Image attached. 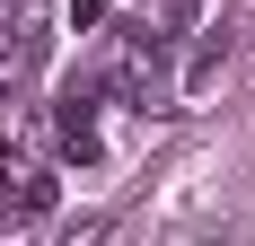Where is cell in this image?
<instances>
[{"mask_svg":"<svg viewBox=\"0 0 255 246\" xmlns=\"http://www.w3.org/2000/svg\"><path fill=\"white\" fill-rule=\"evenodd\" d=\"M53 123H62V149H71L79 167H97V158H106V141H97V106L79 97V88L62 97V115H53Z\"/></svg>","mask_w":255,"mask_h":246,"instance_id":"obj_1","label":"cell"},{"mask_svg":"<svg viewBox=\"0 0 255 246\" xmlns=\"http://www.w3.org/2000/svg\"><path fill=\"white\" fill-rule=\"evenodd\" d=\"M53 202H62V185H53V176H26V185H18V211H26V220H44Z\"/></svg>","mask_w":255,"mask_h":246,"instance_id":"obj_3","label":"cell"},{"mask_svg":"<svg viewBox=\"0 0 255 246\" xmlns=\"http://www.w3.org/2000/svg\"><path fill=\"white\" fill-rule=\"evenodd\" d=\"M97 18H106V0H71V35H88Z\"/></svg>","mask_w":255,"mask_h":246,"instance_id":"obj_4","label":"cell"},{"mask_svg":"<svg viewBox=\"0 0 255 246\" xmlns=\"http://www.w3.org/2000/svg\"><path fill=\"white\" fill-rule=\"evenodd\" d=\"M220 62H229V26H211L203 44H194V62H185V88H211V79H220Z\"/></svg>","mask_w":255,"mask_h":246,"instance_id":"obj_2","label":"cell"},{"mask_svg":"<svg viewBox=\"0 0 255 246\" xmlns=\"http://www.w3.org/2000/svg\"><path fill=\"white\" fill-rule=\"evenodd\" d=\"M0 167H9V141H0Z\"/></svg>","mask_w":255,"mask_h":246,"instance_id":"obj_5","label":"cell"}]
</instances>
